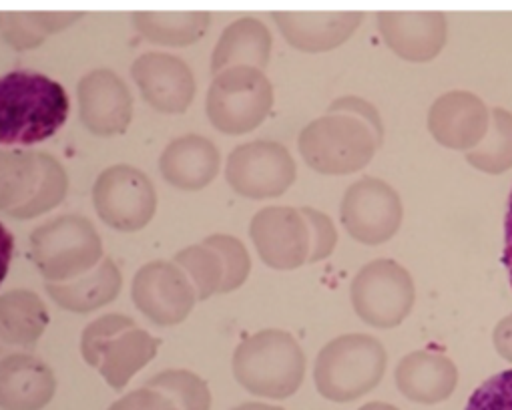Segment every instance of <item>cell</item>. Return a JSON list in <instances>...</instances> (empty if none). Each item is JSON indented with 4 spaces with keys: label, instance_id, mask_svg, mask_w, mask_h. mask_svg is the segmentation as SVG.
<instances>
[{
    "label": "cell",
    "instance_id": "11",
    "mask_svg": "<svg viewBox=\"0 0 512 410\" xmlns=\"http://www.w3.org/2000/svg\"><path fill=\"white\" fill-rule=\"evenodd\" d=\"M340 218L352 240L364 246H380L398 234L404 205L390 183L376 177H362L346 189Z\"/></svg>",
    "mask_w": 512,
    "mask_h": 410
},
{
    "label": "cell",
    "instance_id": "29",
    "mask_svg": "<svg viewBox=\"0 0 512 410\" xmlns=\"http://www.w3.org/2000/svg\"><path fill=\"white\" fill-rule=\"evenodd\" d=\"M173 264H177L185 272L199 302L209 300L213 294H219L223 284V264L217 252L203 242L181 250L175 256Z\"/></svg>",
    "mask_w": 512,
    "mask_h": 410
},
{
    "label": "cell",
    "instance_id": "25",
    "mask_svg": "<svg viewBox=\"0 0 512 410\" xmlns=\"http://www.w3.org/2000/svg\"><path fill=\"white\" fill-rule=\"evenodd\" d=\"M45 302L31 290L0 294V344L31 348L49 326Z\"/></svg>",
    "mask_w": 512,
    "mask_h": 410
},
{
    "label": "cell",
    "instance_id": "21",
    "mask_svg": "<svg viewBox=\"0 0 512 410\" xmlns=\"http://www.w3.org/2000/svg\"><path fill=\"white\" fill-rule=\"evenodd\" d=\"M221 155L213 141L201 135L173 139L159 157L163 179L181 191H199L219 173Z\"/></svg>",
    "mask_w": 512,
    "mask_h": 410
},
{
    "label": "cell",
    "instance_id": "15",
    "mask_svg": "<svg viewBox=\"0 0 512 410\" xmlns=\"http://www.w3.org/2000/svg\"><path fill=\"white\" fill-rule=\"evenodd\" d=\"M141 97L159 113L181 115L195 99V77L185 61L167 53H145L131 67Z\"/></svg>",
    "mask_w": 512,
    "mask_h": 410
},
{
    "label": "cell",
    "instance_id": "41",
    "mask_svg": "<svg viewBox=\"0 0 512 410\" xmlns=\"http://www.w3.org/2000/svg\"><path fill=\"white\" fill-rule=\"evenodd\" d=\"M358 410H400V408L394 404H388V402H368Z\"/></svg>",
    "mask_w": 512,
    "mask_h": 410
},
{
    "label": "cell",
    "instance_id": "40",
    "mask_svg": "<svg viewBox=\"0 0 512 410\" xmlns=\"http://www.w3.org/2000/svg\"><path fill=\"white\" fill-rule=\"evenodd\" d=\"M231 410H284V408L274 406V404H266V402H245V404H239Z\"/></svg>",
    "mask_w": 512,
    "mask_h": 410
},
{
    "label": "cell",
    "instance_id": "9",
    "mask_svg": "<svg viewBox=\"0 0 512 410\" xmlns=\"http://www.w3.org/2000/svg\"><path fill=\"white\" fill-rule=\"evenodd\" d=\"M93 203L103 224L133 234L151 224L157 212V191L141 169L121 163L107 167L97 177Z\"/></svg>",
    "mask_w": 512,
    "mask_h": 410
},
{
    "label": "cell",
    "instance_id": "5",
    "mask_svg": "<svg viewBox=\"0 0 512 410\" xmlns=\"http://www.w3.org/2000/svg\"><path fill=\"white\" fill-rule=\"evenodd\" d=\"M380 145L364 121L344 113H326L308 123L298 139L300 155L322 175L362 171L374 159Z\"/></svg>",
    "mask_w": 512,
    "mask_h": 410
},
{
    "label": "cell",
    "instance_id": "17",
    "mask_svg": "<svg viewBox=\"0 0 512 410\" xmlns=\"http://www.w3.org/2000/svg\"><path fill=\"white\" fill-rule=\"evenodd\" d=\"M378 31L386 47L408 63L434 61L448 39V23L442 13H382Z\"/></svg>",
    "mask_w": 512,
    "mask_h": 410
},
{
    "label": "cell",
    "instance_id": "30",
    "mask_svg": "<svg viewBox=\"0 0 512 410\" xmlns=\"http://www.w3.org/2000/svg\"><path fill=\"white\" fill-rule=\"evenodd\" d=\"M145 386L163 392L179 410H211L207 382L189 370H163L149 378Z\"/></svg>",
    "mask_w": 512,
    "mask_h": 410
},
{
    "label": "cell",
    "instance_id": "36",
    "mask_svg": "<svg viewBox=\"0 0 512 410\" xmlns=\"http://www.w3.org/2000/svg\"><path fill=\"white\" fill-rule=\"evenodd\" d=\"M109 410H179V408L163 392L143 386L115 400L109 406Z\"/></svg>",
    "mask_w": 512,
    "mask_h": 410
},
{
    "label": "cell",
    "instance_id": "2",
    "mask_svg": "<svg viewBox=\"0 0 512 410\" xmlns=\"http://www.w3.org/2000/svg\"><path fill=\"white\" fill-rule=\"evenodd\" d=\"M67 191L69 175L53 155L0 147V214L35 220L61 205Z\"/></svg>",
    "mask_w": 512,
    "mask_h": 410
},
{
    "label": "cell",
    "instance_id": "24",
    "mask_svg": "<svg viewBox=\"0 0 512 410\" xmlns=\"http://www.w3.org/2000/svg\"><path fill=\"white\" fill-rule=\"evenodd\" d=\"M159 344L161 340L149 332L137 326L127 328L101 348L97 370L113 390H123L157 356Z\"/></svg>",
    "mask_w": 512,
    "mask_h": 410
},
{
    "label": "cell",
    "instance_id": "8",
    "mask_svg": "<svg viewBox=\"0 0 512 410\" xmlns=\"http://www.w3.org/2000/svg\"><path fill=\"white\" fill-rule=\"evenodd\" d=\"M350 298L364 324L390 330L410 316L416 302V286L402 264L374 260L354 276Z\"/></svg>",
    "mask_w": 512,
    "mask_h": 410
},
{
    "label": "cell",
    "instance_id": "4",
    "mask_svg": "<svg viewBox=\"0 0 512 410\" xmlns=\"http://www.w3.org/2000/svg\"><path fill=\"white\" fill-rule=\"evenodd\" d=\"M388 354L370 334H344L330 340L314 364L318 392L332 402H354L384 378Z\"/></svg>",
    "mask_w": 512,
    "mask_h": 410
},
{
    "label": "cell",
    "instance_id": "38",
    "mask_svg": "<svg viewBox=\"0 0 512 410\" xmlns=\"http://www.w3.org/2000/svg\"><path fill=\"white\" fill-rule=\"evenodd\" d=\"M13 250H15V238L3 224H0V284L5 282V278L9 274Z\"/></svg>",
    "mask_w": 512,
    "mask_h": 410
},
{
    "label": "cell",
    "instance_id": "10",
    "mask_svg": "<svg viewBox=\"0 0 512 410\" xmlns=\"http://www.w3.org/2000/svg\"><path fill=\"white\" fill-rule=\"evenodd\" d=\"M225 177L229 187L241 197L274 199L296 183L298 167L282 143L258 139L231 151Z\"/></svg>",
    "mask_w": 512,
    "mask_h": 410
},
{
    "label": "cell",
    "instance_id": "1",
    "mask_svg": "<svg viewBox=\"0 0 512 410\" xmlns=\"http://www.w3.org/2000/svg\"><path fill=\"white\" fill-rule=\"evenodd\" d=\"M69 109L65 87L43 73L0 75V147H31L53 137Z\"/></svg>",
    "mask_w": 512,
    "mask_h": 410
},
{
    "label": "cell",
    "instance_id": "37",
    "mask_svg": "<svg viewBox=\"0 0 512 410\" xmlns=\"http://www.w3.org/2000/svg\"><path fill=\"white\" fill-rule=\"evenodd\" d=\"M492 342H494L496 352L504 360L512 362V316H506L496 324L494 334H492Z\"/></svg>",
    "mask_w": 512,
    "mask_h": 410
},
{
    "label": "cell",
    "instance_id": "14",
    "mask_svg": "<svg viewBox=\"0 0 512 410\" xmlns=\"http://www.w3.org/2000/svg\"><path fill=\"white\" fill-rule=\"evenodd\" d=\"M81 123L99 137L121 135L133 119V97L125 81L109 69L87 73L77 85Z\"/></svg>",
    "mask_w": 512,
    "mask_h": 410
},
{
    "label": "cell",
    "instance_id": "35",
    "mask_svg": "<svg viewBox=\"0 0 512 410\" xmlns=\"http://www.w3.org/2000/svg\"><path fill=\"white\" fill-rule=\"evenodd\" d=\"M328 113H344V115L358 117L360 121H364L374 131L376 139L382 143V139H384L382 117H380L378 109L372 103H368L366 99H360V97H340V99H336L328 107Z\"/></svg>",
    "mask_w": 512,
    "mask_h": 410
},
{
    "label": "cell",
    "instance_id": "19",
    "mask_svg": "<svg viewBox=\"0 0 512 410\" xmlns=\"http://www.w3.org/2000/svg\"><path fill=\"white\" fill-rule=\"evenodd\" d=\"M274 23L290 47L328 53L342 47L360 27L362 13H274Z\"/></svg>",
    "mask_w": 512,
    "mask_h": 410
},
{
    "label": "cell",
    "instance_id": "7",
    "mask_svg": "<svg viewBox=\"0 0 512 410\" xmlns=\"http://www.w3.org/2000/svg\"><path fill=\"white\" fill-rule=\"evenodd\" d=\"M274 107V87L264 71L233 67L213 77L207 91V117L225 135L258 129Z\"/></svg>",
    "mask_w": 512,
    "mask_h": 410
},
{
    "label": "cell",
    "instance_id": "12",
    "mask_svg": "<svg viewBox=\"0 0 512 410\" xmlns=\"http://www.w3.org/2000/svg\"><path fill=\"white\" fill-rule=\"evenodd\" d=\"M249 238L260 260L278 272H292L308 264L310 230L296 208L272 205L253 216Z\"/></svg>",
    "mask_w": 512,
    "mask_h": 410
},
{
    "label": "cell",
    "instance_id": "18",
    "mask_svg": "<svg viewBox=\"0 0 512 410\" xmlns=\"http://www.w3.org/2000/svg\"><path fill=\"white\" fill-rule=\"evenodd\" d=\"M57 392L53 368L35 354L0 360V410H43Z\"/></svg>",
    "mask_w": 512,
    "mask_h": 410
},
{
    "label": "cell",
    "instance_id": "39",
    "mask_svg": "<svg viewBox=\"0 0 512 410\" xmlns=\"http://www.w3.org/2000/svg\"><path fill=\"white\" fill-rule=\"evenodd\" d=\"M502 262L508 270V278H510V288H512V191L508 197V210H506V220H504V254H502Z\"/></svg>",
    "mask_w": 512,
    "mask_h": 410
},
{
    "label": "cell",
    "instance_id": "34",
    "mask_svg": "<svg viewBox=\"0 0 512 410\" xmlns=\"http://www.w3.org/2000/svg\"><path fill=\"white\" fill-rule=\"evenodd\" d=\"M300 214L304 216L308 230H310L308 264H318V262L328 260L338 246V232H336L334 222L326 214L312 210V208H302Z\"/></svg>",
    "mask_w": 512,
    "mask_h": 410
},
{
    "label": "cell",
    "instance_id": "26",
    "mask_svg": "<svg viewBox=\"0 0 512 410\" xmlns=\"http://www.w3.org/2000/svg\"><path fill=\"white\" fill-rule=\"evenodd\" d=\"M133 25L143 39L161 47H189L205 37L209 13H133Z\"/></svg>",
    "mask_w": 512,
    "mask_h": 410
},
{
    "label": "cell",
    "instance_id": "3",
    "mask_svg": "<svg viewBox=\"0 0 512 410\" xmlns=\"http://www.w3.org/2000/svg\"><path fill=\"white\" fill-rule=\"evenodd\" d=\"M231 370L249 394L284 400L294 396L304 382L306 354L290 332L260 330L235 348Z\"/></svg>",
    "mask_w": 512,
    "mask_h": 410
},
{
    "label": "cell",
    "instance_id": "32",
    "mask_svg": "<svg viewBox=\"0 0 512 410\" xmlns=\"http://www.w3.org/2000/svg\"><path fill=\"white\" fill-rule=\"evenodd\" d=\"M135 326V320L125 316V314H105L101 316L99 320L91 322L83 336H81V354H83V360L91 366V368H97L99 366V354H101V348L111 340L115 338L117 334L125 332L127 328H133Z\"/></svg>",
    "mask_w": 512,
    "mask_h": 410
},
{
    "label": "cell",
    "instance_id": "31",
    "mask_svg": "<svg viewBox=\"0 0 512 410\" xmlns=\"http://www.w3.org/2000/svg\"><path fill=\"white\" fill-rule=\"evenodd\" d=\"M203 244L215 250L223 264V284L219 294H229L239 290L247 282L251 272V258L243 242L227 234H215L205 238Z\"/></svg>",
    "mask_w": 512,
    "mask_h": 410
},
{
    "label": "cell",
    "instance_id": "23",
    "mask_svg": "<svg viewBox=\"0 0 512 410\" xmlns=\"http://www.w3.org/2000/svg\"><path fill=\"white\" fill-rule=\"evenodd\" d=\"M123 286V276L117 264L111 258H103V262L91 272L59 284H47V292L51 300L67 312L89 314L107 304H111Z\"/></svg>",
    "mask_w": 512,
    "mask_h": 410
},
{
    "label": "cell",
    "instance_id": "42",
    "mask_svg": "<svg viewBox=\"0 0 512 410\" xmlns=\"http://www.w3.org/2000/svg\"><path fill=\"white\" fill-rule=\"evenodd\" d=\"M0 19H3V15H0Z\"/></svg>",
    "mask_w": 512,
    "mask_h": 410
},
{
    "label": "cell",
    "instance_id": "27",
    "mask_svg": "<svg viewBox=\"0 0 512 410\" xmlns=\"http://www.w3.org/2000/svg\"><path fill=\"white\" fill-rule=\"evenodd\" d=\"M81 19L83 13H5L0 19V35L9 47L31 51Z\"/></svg>",
    "mask_w": 512,
    "mask_h": 410
},
{
    "label": "cell",
    "instance_id": "13",
    "mask_svg": "<svg viewBox=\"0 0 512 410\" xmlns=\"http://www.w3.org/2000/svg\"><path fill=\"white\" fill-rule=\"evenodd\" d=\"M131 298L137 310L157 326H177L191 314L197 294L185 272L173 262L145 264L133 278Z\"/></svg>",
    "mask_w": 512,
    "mask_h": 410
},
{
    "label": "cell",
    "instance_id": "6",
    "mask_svg": "<svg viewBox=\"0 0 512 410\" xmlns=\"http://www.w3.org/2000/svg\"><path fill=\"white\" fill-rule=\"evenodd\" d=\"M31 260L51 282H71L103 260V242L95 226L77 214L59 216L39 226L29 240Z\"/></svg>",
    "mask_w": 512,
    "mask_h": 410
},
{
    "label": "cell",
    "instance_id": "28",
    "mask_svg": "<svg viewBox=\"0 0 512 410\" xmlns=\"http://www.w3.org/2000/svg\"><path fill=\"white\" fill-rule=\"evenodd\" d=\"M466 161L488 175H500L512 169V113L494 107L484 139L466 153Z\"/></svg>",
    "mask_w": 512,
    "mask_h": 410
},
{
    "label": "cell",
    "instance_id": "20",
    "mask_svg": "<svg viewBox=\"0 0 512 410\" xmlns=\"http://www.w3.org/2000/svg\"><path fill=\"white\" fill-rule=\"evenodd\" d=\"M396 386L412 402L438 404L448 400L458 386L456 364L438 352L416 350L396 366Z\"/></svg>",
    "mask_w": 512,
    "mask_h": 410
},
{
    "label": "cell",
    "instance_id": "33",
    "mask_svg": "<svg viewBox=\"0 0 512 410\" xmlns=\"http://www.w3.org/2000/svg\"><path fill=\"white\" fill-rule=\"evenodd\" d=\"M464 410H512V368L482 382Z\"/></svg>",
    "mask_w": 512,
    "mask_h": 410
},
{
    "label": "cell",
    "instance_id": "16",
    "mask_svg": "<svg viewBox=\"0 0 512 410\" xmlns=\"http://www.w3.org/2000/svg\"><path fill=\"white\" fill-rule=\"evenodd\" d=\"M490 109L470 91H448L428 111V131L446 149L470 151L486 135Z\"/></svg>",
    "mask_w": 512,
    "mask_h": 410
},
{
    "label": "cell",
    "instance_id": "22",
    "mask_svg": "<svg viewBox=\"0 0 512 410\" xmlns=\"http://www.w3.org/2000/svg\"><path fill=\"white\" fill-rule=\"evenodd\" d=\"M272 55V33L258 19H239L231 23L219 37L211 55V73L233 67H251L264 71Z\"/></svg>",
    "mask_w": 512,
    "mask_h": 410
}]
</instances>
